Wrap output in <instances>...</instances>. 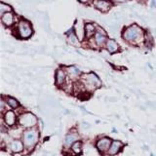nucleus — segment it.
Segmentation results:
<instances>
[{
    "label": "nucleus",
    "mask_w": 156,
    "mask_h": 156,
    "mask_svg": "<svg viewBox=\"0 0 156 156\" xmlns=\"http://www.w3.org/2000/svg\"><path fill=\"white\" fill-rule=\"evenodd\" d=\"M39 130L37 128H29L23 131L22 140L24 144V148L27 151H31L39 141Z\"/></svg>",
    "instance_id": "1"
},
{
    "label": "nucleus",
    "mask_w": 156,
    "mask_h": 156,
    "mask_svg": "<svg viewBox=\"0 0 156 156\" xmlns=\"http://www.w3.org/2000/svg\"><path fill=\"white\" fill-rule=\"evenodd\" d=\"M123 38L126 41L136 42L138 43L140 41L144 40V34L141 29L138 26H130L123 31Z\"/></svg>",
    "instance_id": "2"
},
{
    "label": "nucleus",
    "mask_w": 156,
    "mask_h": 156,
    "mask_svg": "<svg viewBox=\"0 0 156 156\" xmlns=\"http://www.w3.org/2000/svg\"><path fill=\"white\" fill-rule=\"evenodd\" d=\"M81 81L83 86H84V88L87 91H94L95 89H98V88H100L101 86V82L100 80V78L94 72L82 75Z\"/></svg>",
    "instance_id": "3"
},
{
    "label": "nucleus",
    "mask_w": 156,
    "mask_h": 156,
    "mask_svg": "<svg viewBox=\"0 0 156 156\" xmlns=\"http://www.w3.org/2000/svg\"><path fill=\"white\" fill-rule=\"evenodd\" d=\"M38 123L37 117L31 112H23L18 117V124L23 128H34Z\"/></svg>",
    "instance_id": "4"
},
{
    "label": "nucleus",
    "mask_w": 156,
    "mask_h": 156,
    "mask_svg": "<svg viewBox=\"0 0 156 156\" xmlns=\"http://www.w3.org/2000/svg\"><path fill=\"white\" fill-rule=\"evenodd\" d=\"M18 33L21 38H28L31 36L32 29L30 27V24L27 21H21L18 24Z\"/></svg>",
    "instance_id": "5"
},
{
    "label": "nucleus",
    "mask_w": 156,
    "mask_h": 156,
    "mask_svg": "<svg viewBox=\"0 0 156 156\" xmlns=\"http://www.w3.org/2000/svg\"><path fill=\"white\" fill-rule=\"evenodd\" d=\"M2 121L6 128H8V127H14L18 122L17 114L13 110L5 111L2 114Z\"/></svg>",
    "instance_id": "6"
},
{
    "label": "nucleus",
    "mask_w": 156,
    "mask_h": 156,
    "mask_svg": "<svg viewBox=\"0 0 156 156\" xmlns=\"http://www.w3.org/2000/svg\"><path fill=\"white\" fill-rule=\"evenodd\" d=\"M111 143L112 140H110V138H108V136H102V138H100L96 141V147L101 154L107 153Z\"/></svg>",
    "instance_id": "7"
},
{
    "label": "nucleus",
    "mask_w": 156,
    "mask_h": 156,
    "mask_svg": "<svg viewBox=\"0 0 156 156\" xmlns=\"http://www.w3.org/2000/svg\"><path fill=\"white\" fill-rule=\"evenodd\" d=\"M9 147V150L13 153H19V152H23V151L26 149L24 148V144L23 143L22 140L20 139H13L10 143L7 144Z\"/></svg>",
    "instance_id": "8"
},
{
    "label": "nucleus",
    "mask_w": 156,
    "mask_h": 156,
    "mask_svg": "<svg viewBox=\"0 0 156 156\" xmlns=\"http://www.w3.org/2000/svg\"><path fill=\"white\" fill-rule=\"evenodd\" d=\"M123 147H124V144L122 143V141L117 140H112L110 147H109L108 151H107V154H108V156H114L117 153H119Z\"/></svg>",
    "instance_id": "9"
},
{
    "label": "nucleus",
    "mask_w": 156,
    "mask_h": 156,
    "mask_svg": "<svg viewBox=\"0 0 156 156\" xmlns=\"http://www.w3.org/2000/svg\"><path fill=\"white\" fill-rule=\"evenodd\" d=\"M77 140H80L79 135L75 133V132H70V133H68L65 138V147L70 148L71 145Z\"/></svg>",
    "instance_id": "10"
},
{
    "label": "nucleus",
    "mask_w": 156,
    "mask_h": 156,
    "mask_svg": "<svg viewBox=\"0 0 156 156\" xmlns=\"http://www.w3.org/2000/svg\"><path fill=\"white\" fill-rule=\"evenodd\" d=\"M66 71H65L62 68L58 69L56 71V85L58 87H62L66 83Z\"/></svg>",
    "instance_id": "11"
},
{
    "label": "nucleus",
    "mask_w": 156,
    "mask_h": 156,
    "mask_svg": "<svg viewBox=\"0 0 156 156\" xmlns=\"http://www.w3.org/2000/svg\"><path fill=\"white\" fill-rule=\"evenodd\" d=\"M111 6V3L108 0H96L95 1V7L97 9L101 10V11H108Z\"/></svg>",
    "instance_id": "12"
},
{
    "label": "nucleus",
    "mask_w": 156,
    "mask_h": 156,
    "mask_svg": "<svg viewBox=\"0 0 156 156\" xmlns=\"http://www.w3.org/2000/svg\"><path fill=\"white\" fill-rule=\"evenodd\" d=\"M106 41V35L105 31H101V30H98L95 33V42L98 46H102Z\"/></svg>",
    "instance_id": "13"
},
{
    "label": "nucleus",
    "mask_w": 156,
    "mask_h": 156,
    "mask_svg": "<svg viewBox=\"0 0 156 156\" xmlns=\"http://www.w3.org/2000/svg\"><path fill=\"white\" fill-rule=\"evenodd\" d=\"M74 30H75V34L78 36V39L79 40H82L84 38L85 35V31H84V27H83V23L82 21H78L74 27Z\"/></svg>",
    "instance_id": "14"
},
{
    "label": "nucleus",
    "mask_w": 156,
    "mask_h": 156,
    "mask_svg": "<svg viewBox=\"0 0 156 156\" xmlns=\"http://www.w3.org/2000/svg\"><path fill=\"white\" fill-rule=\"evenodd\" d=\"M1 21H2V23L5 24L6 27H10L14 23L13 14L11 12H9V13H5L1 15Z\"/></svg>",
    "instance_id": "15"
},
{
    "label": "nucleus",
    "mask_w": 156,
    "mask_h": 156,
    "mask_svg": "<svg viewBox=\"0 0 156 156\" xmlns=\"http://www.w3.org/2000/svg\"><path fill=\"white\" fill-rule=\"evenodd\" d=\"M66 73H67V75L71 78V79H76V78L79 77L80 74H81L80 70L78 69L76 66H68L66 68Z\"/></svg>",
    "instance_id": "16"
},
{
    "label": "nucleus",
    "mask_w": 156,
    "mask_h": 156,
    "mask_svg": "<svg viewBox=\"0 0 156 156\" xmlns=\"http://www.w3.org/2000/svg\"><path fill=\"white\" fill-rule=\"evenodd\" d=\"M69 149H71V151H72L74 155H80V154H82V151H83V144H82V141L81 140L75 141V143L71 145V147Z\"/></svg>",
    "instance_id": "17"
},
{
    "label": "nucleus",
    "mask_w": 156,
    "mask_h": 156,
    "mask_svg": "<svg viewBox=\"0 0 156 156\" xmlns=\"http://www.w3.org/2000/svg\"><path fill=\"white\" fill-rule=\"evenodd\" d=\"M105 46H106L107 51H108L110 54H113V53L117 52V51H118V49H119L118 44H117L114 40H112V39H109V40L106 41Z\"/></svg>",
    "instance_id": "18"
},
{
    "label": "nucleus",
    "mask_w": 156,
    "mask_h": 156,
    "mask_svg": "<svg viewBox=\"0 0 156 156\" xmlns=\"http://www.w3.org/2000/svg\"><path fill=\"white\" fill-rule=\"evenodd\" d=\"M4 100L6 101V104L8 105V106L11 107L12 109H17L20 107V102L12 97H6V99H4Z\"/></svg>",
    "instance_id": "19"
},
{
    "label": "nucleus",
    "mask_w": 156,
    "mask_h": 156,
    "mask_svg": "<svg viewBox=\"0 0 156 156\" xmlns=\"http://www.w3.org/2000/svg\"><path fill=\"white\" fill-rule=\"evenodd\" d=\"M68 42H69L71 45H74V46L79 45V39H78L77 35L74 34V32L70 31V33L68 34Z\"/></svg>",
    "instance_id": "20"
},
{
    "label": "nucleus",
    "mask_w": 156,
    "mask_h": 156,
    "mask_svg": "<svg viewBox=\"0 0 156 156\" xmlns=\"http://www.w3.org/2000/svg\"><path fill=\"white\" fill-rule=\"evenodd\" d=\"M94 32H95V27L94 24L92 23H87L85 26V33L87 37H90L92 35H94Z\"/></svg>",
    "instance_id": "21"
},
{
    "label": "nucleus",
    "mask_w": 156,
    "mask_h": 156,
    "mask_svg": "<svg viewBox=\"0 0 156 156\" xmlns=\"http://www.w3.org/2000/svg\"><path fill=\"white\" fill-rule=\"evenodd\" d=\"M9 12H11V7L3 2L0 3V13H1V15H3L5 13H9Z\"/></svg>",
    "instance_id": "22"
},
{
    "label": "nucleus",
    "mask_w": 156,
    "mask_h": 156,
    "mask_svg": "<svg viewBox=\"0 0 156 156\" xmlns=\"http://www.w3.org/2000/svg\"><path fill=\"white\" fill-rule=\"evenodd\" d=\"M13 156H23L22 152H19V153H13Z\"/></svg>",
    "instance_id": "23"
},
{
    "label": "nucleus",
    "mask_w": 156,
    "mask_h": 156,
    "mask_svg": "<svg viewBox=\"0 0 156 156\" xmlns=\"http://www.w3.org/2000/svg\"><path fill=\"white\" fill-rule=\"evenodd\" d=\"M89 1H90V0H79V2H81V3H87Z\"/></svg>",
    "instance_id": "24"
}]
</instances>
